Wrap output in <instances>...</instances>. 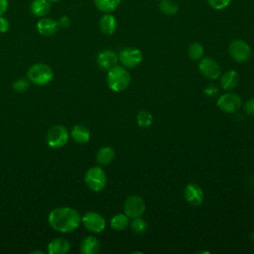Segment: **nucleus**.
Wrapping results in <instances>:
<instances>
[{
	"mask_svg": "<svg viewBox=\"0 0 254 254\" xmlns=\"http://www.w3.org/2000/svg\"><path fill=\"white\" fill-rule=\"evenodd\" d=\"M250 239H251V241L254 242V231L251 232V234H250Z\"/></svg>",
	"mask_w": 254,
	"mask_h": 254,
	"instance_id": "nucleus-35",
	"label": "nucleus"
},
{
	"mask_svg": "<svg viewBox=\"0 0 254 254\" xmlns=\"http://www.w3.org/2000/svg\"><path fill=\"white\" fill-rule=\"evenodd\" d=\"M48 220L55 230L62 233H70L81 223V216L74 208L62 206L54 208L50 212Z\"/></svg>",
	"mask_w": 254,
	"mask_h": 254,
	"instance_id": "nucleus-1",
	"label": "nucleus"
},
{
	"mask_svg": "<svg viewBox=\"0 0 254 254\" xmlns=\"http://www.w3.org/2000/svg\"><path fill=\"white\" fill-rule=\"evenodd\" d=\"M47 143L51 148H62L68 142L69 134L67 129L63 125L52 126L47 133Z\"/></svg>",
	"mask_w": 254,
	"mask_h": 254,
	"instance_id": "nucleus-5",
	"label": "nucleus"
},
{
	"mask_svg": "<svg viewBox=\"0 0 254 254\" xmlns=\"http://www.w3.org/2000/svg\"><path fill=\"white\" fill-rule=\"evenodd\" d=\"M70 136L74 142L78 144H85L90 139V131L86 126L76 124L72 127L70 131Z\"/></svg>",
	"mask_w": 254,
	"mask_h": 254,
	"instance_id": "nucleus-19",
	"label": "nucleus"
},
{
	"mask_svg": "<svg viewBox=\"0 0 254 254\" xmlns=\"http://www.w3.org/2000/svg\"><path fill=\"white\" fill-rule=\"evenodd\" d=\"M29 79L26 78H18L13 83V89L17 92H25L29 88Z\"/></svg>",
	"mask_w": 254,
	"mask_h": 254,
	"instance_id": "nucleus-29",
	"label": "nucleus"
},
{
	"mask_svg": "<svg viewBox=\"0 0 254 254\" xmlns=\"http://www.w3.org/2000/svg\"><path fill=\"white\" fill-rule=\"evenodd\" d=\"M216 105L220 110L225 113H234L240 109L242 105V100L238 94L228 92L218 97Z\"/></svg>",
	"mask_w": 254,
	"mask_h": 254,
	"instance_id": "nucleus-9",
	"label": "nucleus"
},
{
	"mask_svg": "<svg viewBox=\"0 0 254 254\" xmlns=\"http://www.w3.org/2000/svg\"><path fill=\"white\" fill-rule=\"evenodd\" d=\"M9 7L8 0H0V16H3Z\"/></svg>",
	"mask_w": 254,
	"mask_h": 254,
	"instance_id": "nucleus-34",
	"label": "nucleus"
},
{
	"mask_svg": "<svg viewBox=\"0 0 254 254\" xmlns=\"http://www.w3.org/2000/svg\"><path fill=\"white\" fill-rule=\"evenodd\" d=\"M136 122L141 128H148L153 123V115L147 110H141L136 116Z\"/></svg>",
	"mask_w": 254,
	"mask_h": 254,
	"instance_id": "nucleus-25",
	"label": "nucleus"
},
{
	"mask_svg": "<svg viewBox=\"0 0 254 254\" xmlns=\"http://www.w3.org/2000/svg\"><path fill=\"white\" fill-rule=\"evenodd\" d=\"M203 92L207 95V96H214V95H216L217 93H218V88H217V86H215L214 84H209V85H207L205 88H204V90H203Z\"/></svg>",
	"mask_w": 254,
	"mask_h": 254,
	"instance_id": "nucleus-33",
	"label": "nucleus"
},
{
	"mask_svg": "<svg viewBox=\"0 0 254 254\" xmlns=\"http://www.w3.org/2000/svg\"><path fill=\"white\" fill-rule=\"evenodd\" d=\"M29 81L37 85H46L50 83L54 77L52 68L45 64H35L29 67L27 71Z\"/></svg>",
	"mask_w": 254,
	"mask_h": 254,
	"instance_id": "nucleus-3",
	"label": "nucleus"
},
{
	"mask_svg": "<svg viewBox=\"0 0 254 254\" xmlns=\"http://www.w3.org/2000/svg\"><path fill=\"white\" fill-rule=\"evenodd\" d=\"M198 69L200 73L208 79H216L220 76V66L218 63L208 57L201 58L198 64Z\"/></svg>",
	"mask_w": 254,
	"mask_h": 254,
	"instance_id": "nucleus-11",
	"label": "nucleus"
},
{
	"mask_svg": "<svg viewBox=\"0 0 254 254\" xmlns=\"http://www.w3.org/2000/svg\"><path fill=\"white\" fill-rule=\"evenodd\" d=\"M10 28V22L9 20L3 16H0V34L6 33Z\"/></svg>",
	"mask_w": 254,
	"mask_h": 254,
	"instance_id": "nucleus-31",
	"label": "nucleus"
},
{
	"mask_svg": "<svg viewBox=\"0 0 254 254\" xmlns=\"http://www.w3.org/2000/svg\"><path fill=\"white\" fill-rule=\"evenodd\" d=\"M30 11L35 17H45L51 11V2L49 0H33L30 4Z\"/></svg>",
	"mask_w": 254,
	"mask_h": 254,
	"instance_id": "nucleus-18",
	"label": "nucleus"
},
{
	"mask_svg": "<svg viewBox=\"0 0 254 254\" xmlns=\"http://www.w3.org/2000/svg\"><path fill=\"white\" fill-rule=\"evenodd\" d=\"M36 28L40 35L44 37H51L58 32L59 25H58V22L53 18H49L45 16L40 18V20L36 24Z\"/></svg>",
	"mask_w": 254,
	"mask_h": 254,
	"instance_id": "nucleus-13",
	"label": "nucleus"
},
{
	"mask_svg": "<svg viewBox=\"0 0 254 254\" xmlns=\"http://www.w3.org/2000/svg\"><path fill=\"white\" fill-rule=\"evenodd\" d=\"M51 3H56V2H60V1H62V0H49Z\"/></svg>",
	"mask_w": 254,
	"mask_h": 254,
	"instance_id": "nucleus-36",
	"label": "nucleus"
},
{
	"mask_svg": "<svg viewBox=\"0 0 254 254\" xmlns=\"http://www.w3.org/2000/svg\"><path fill=\"white\" fill-rule=\"evenodd\" d=\"M203 53H204V50L202 45L197 42L191 43L188 49V55L192 61H199L202 58Z\"/></svg>",
	"mask_w": 254,
	"mask_h": 254,
	"instance_id": "nucleus-26",
	"label": "nucleus"
},
{
	"mask_svg": "<svg viewBox=\"0 0 254 254\" xmlns=\"http://www.w3.org/2000/svg\"><path fill=\"white\" fill-rule=\"evenodd\" d=\"M106 82L108 87L115 92L125 90L131 82V74L123 65H115L107 72Z\"/></svg>",
	"mask_w": 254,
	"mask_h": 254,
	"instance_id": "nucleus-2",
	"label": "nucleus"
},
{
	"mask_svg": "<svg viewBox=\"0 0 254 254\" xmlns=\"http://www.w3.org/2000/svg\"><path fill=\"white\" fill-rule=\"evenodd\" d=\"M185 199L193 206H198L202 203L204 194L202 189L195 184H188L184 190Z\"/></svg>",
	"mask_w": 254,
	"mask_h": 254,
	"instance_id": "nucleus-12",
	"label": "nucleus"
},
{
	"mask_svg": "<svg viewBox=\"0 0 254 254\" xmlns=\"http://www.w3.org/2000/svg\"><path fill=\"white\" fill-rule=\"evenodd\" d=\"M130 218L125 213H117L110 219V226L114 230L121 231L128 227L130 224Z\"/></svg>",
	"mask_w": 254,
	"mask_h": 254,
	"instance_id": "nucleus-22",
	"label": "nucleus"
},
{
	"mask_svg": "<svg viewBox=\"0 0 254 254\" xmlns=\"http://www.w3.org/2000/svg\"><path fill=\"white\" fill-rule=\"evenodd\" d=\"M58 22V25H59V28H63V29H66L70 26L71 24V21H70V18L66 15H64L62 17L59 18V20H57Z\"/></svg>",
	"mask_w": 254,
	"mask_h": 254,
	"instance_id": "nucleus-30",
	"label": "nucleus"
},
{
	"mask_svg": "<svg viewBox=\"0 0 254 254\" xmlns=\"http://www.w3.org/2000/svg\"><path fill=\"white\" fill-rule=\"evenodd\" d=\"M122 0H93L97 10L103 13H110L117 9Z\"/></svg>",
	"mask_w": 254,
	"mask_h": 254,
	"instance_id": "nucleus-23",
	"label": "nucleus"
},
{
	"mask_svg": "<svg viewBox=\"0 0 254 254\" xmlns=\"http://www.w3.org/2000/svg\"><path fill=\"white\" fill-rule=\"evenodd\" d=\"M119 62L126 68H133L139 65L143 60L142 52L136 48H125L118 55Z\"/></svg>",
	"mask_w": 254,
	"mask_h": 254,
	"instance_id": "nucleus-10",
	"label": "nucleus"
},
{
	"mask_svg": "<svg viewBox=\"0 0 254 254\" xmlns=\"http://www.w3.org/2000/svg\"><path fill=\"white\" fill-rule=\"evenodd\" d=\"M129 225L131 227V230L137 234H142L148 229V222L144 218H142V216L132 218V221Z\"/></svg>",
	"mask_w": 254,
	"mask_h": 254,
	"instance_id": "nucleus-27",
	"label": "nucleus"
},
{
	"mask_svg": "<svg viewBox=\"0 0 254 254\" xmlns=\"http://www.w3.org/2000/svg\"><path fill=\"white\" fill-rule=\"evenodd\" d=\"M124 213L129 218H136L140 217L144 214L146 209V204L143 198L139 195H130L128 196L123 204Z\"/></svg>",
	"mask_w": 254,
	"mask_h": 254,
	"instance_id": "nucleus-7",
	"label": "nucleus"
},
{
	"mask_svg": "<svg viewBox=\"0 0 254 254\" xmlns=\"http://www.w3.org/2000/svg\"><path fill=\"white\" fill-rule=\"evenodd\" d=\"M115 157V151L109 146L101 147L96 153V161L99 165L110 164Z\"/></svg>",
	"mask_w": 254,
	"mask_h": 254,
	"instance_id": "nucleus-21",
	"label": "nucleus"
},
{
	"mask_svg": "<svg viewBox=\"0 0 254 254\" xmlns=\"http://www.w3.org/2000/svg\"><path fill=\"white\" fill-rule=\"evenodd\" d=\"M81 223L92 233H100L106 226L105 218L98 212L87 211L81 216Z\"/></svg>",
	"mask_w": 254,
	"mask_h": 254,
	"instance_id": "nucleus-8",
	"label": "nucleus"
},
{
	"mask_svg": "<svg viewBox=\"0 0 254 254\" xmlns=\"http://www.w3.org/2000/svg\"><path fill=\"white\" fill-rule=\"evenodd\" d=\"M244 109L248 115L254 116V97L247 100L244 104Z\"/></svg>",
	"mask_w": 254,
	"mask_h": 254,
	"instance_id": "nucleus-32",
	"label": "nucleus"
},
{
	"mask_svg": "<svg viewBox=\"0 0 254 254\" xmlns=\"http://www.w3.org/2000/svg\"><path fill=\"white\" fill-rule=\"evenodd\" d=\"M84 183L91 190L100 191L107 184V177L100 167H91L84 175Z\"/></svg>",
	"mask_w": 254,
	"mask_h": 254,
	"instance_id": "nucleus-4",
	"label": "nucleus"
},
{
	"mask_svg": "<svg viewBox=\"0 0 254 254\" xmlns=\"http://www.w3.org/2000/svg\"><path fill=\"white\" fill-rule=\"evenodd\" d=\"M208 5L214 10H223L228 7L232 0H206Z\"/></svg>",
	"mask_w": 254,
	"mask_h": 254,
	"instance_id": "nucleus-28",
	"label": "nucleus"
},
{
	"mask_svg": "<svg viewBox=\"0 0 254 254\" xmlns=\"http://www.w3.org/2000/svg\"><path fill=\"white\" fill-rule=\"evenodd\" d=\"M99 30L104 35H112L117 29V20L111 13H104L98 23Z\"/></svg>",
	"mask_w": 254,
	"mask_h": 254,
	"instance_id": "nucleus-15",
	"label": "nucleus"
},
{
	"mask_svg": "<svg viewBox=\"0 0 254 254\" xmlns=\"http://www.w3.org/2000/svg\"><path fill=\"white\" fill-rule=\"evenodd\" d=\"M159 9L163 14L173 16L179 11V4L175 0H160Z\"/></svg>",
	"mask_w": 254,
	"mask_h": 254,
	"instance_id": "nucleus-24",
	"label": "nucleus"
},
{
	"mask_svg": "<svg viewBox=\"0 0 254 254\" xmlns=\"http://www.w3.org/2000/svg\"><path fill=\"white\" fill-rule=\"evenodd\" d=\"M239 79H240V77L236 70H234V69L227 70L220 76V86L224 90L230 91L238 85Z\"/></svg>",
	"mask_w": 254,
	"mask_h": 254,
	"instance_id": "nucleus-16",
	"label": "nucleus"
},
{
	"mask_svg": "<svg viewBox=\"0 0 254 254\" xmlns=\"http://www.w3.org/2000/svg\"><path fill=\"white\" fill-rule=\"evenodd\" d=\"M228 53L232 60L237 63L247 62L252 55L250 46L243 40L236 39L230 42L228 46Z\"/></svg>",
	"mask_w": 254,
	"mask_h": 254,
	"instance_id": "nucleus-6",
	"label": "nucleus"
},
{
	"mask_svg": "<svg viewBox=\"0 0 254 254\" xmlns=\"http://www.w3.org/2000/svg\"><path fill=\"white\" fill-rule=\"evenodd\" d=\"M96 62L100 68L104 70H109L110 68H112L117 64V63L119 62V59H118V55L115 52L110 50H104L97 55Z\"/></svg>",
	"mask_w": 254,
	"mask_h": 254,
	"instance_id": "nucleus-14",
	"label": "nucleus"
},
{
	"mask_svg": "<svg viewBox=\"0 0 254 254\" xmlns=\"http://www.w3.org/2000/svg\"><path fill=\"white\" fill-rule=\"evenodd\" d=\"M99 250L100 243L95 236H86L80 243V252L82 254H96L99 252Z\"/></svg>",
	"mask_w": 254,
	"mask_h": 254,
	"instance_id": "nucleus-20",
	"label": "nucleus"
},
{
	"mask_svg": "<svg viewBox=\"0 0 254 254\" xmlns=\"http://www.w3.org/2000/svg\"><path fill=\"white\" fill-rule=\"evenodd\" d=\"M69 242L63 237L55 238L48 244V252L50 254H65L69 251Z\"/></svg>",
	"mask_w": 254,
	"mask_h": 254,
	"instance_id": "nucleus-17",
	"label": "nucleus"
}]
</instances>
